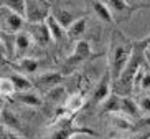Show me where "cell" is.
Segmentation results:
<instances>
[{
  "label": "cell",
  "instance_id": "1",
  "mask_svg": "<svg viewBox=\"0 0 150 139\" xmlns=\"http://www.w3.org/2000/svg\"><path fill=\"white\" fill-rule=\"evenodd\" d=\"M134 50V41H130L122 31L115 30L110 36V46H109V73L112 76V83L120 76L122 70L125 68L130 55Z\"/></svg>",
  "mask_w": 150,
  "mask_h": 139
},
{
  "label": "cell",
  "instance_id": "2",
  "mask_svg": "<svg viewBox=\"0 0 150 139\" xmlns=\"http://www.w3.org/2000/svg\"><path fill=\"white\" fill-rule=\"evenodd\" d=\"M145 45H147V40L144 41H135L134 43V50H132V55L129 58L125 68L122 70L120 76L114 81L120 88L124 90H132V80H134V75L137 73V70L145 63Z\"/></svg>",
  "mask_w": 150,
  "mask_h": 139
},
{
  "label": "cell",
  "instance_id": "3",
  "mask_svg": "<svg viewBox=\"0 0 150 139\" xmlns=\"http://www.w3.org/2000/svg\"><path fill=\"white\" fill-rule=\"evenodd\" d=\"M76 136H97V133L94 129L74 124L69 113L56 118L54 128L51 131V134H50V139H74Z\"/></svg>",
  "mask_w": 150,
  "mask_h": 139
},
{
  "label": "cell",
  "instance_id": "4",
  "mask_svg": "<svg viewBox=\"0 0 150 139\" xmlns=\"http://www.w3.org/2000/svg\"><path fill=\"white\" fill-rule=\"evenodd\" d=\"M50 12H51V5L48 4V0H25L23 18L27 23L45 22Z\"/></svg>",
  "mask_w": 150,
  "mask_h": 139
},
{
  "label": "cell",
  "instance_id": "5",
  "mask_svg": "<svg viewBox=\"0 0 150 139\" xmlns=\"http://www.w3.org/2000/svg\"><path fill=\"white\" fill-rule=\"evenodd\" d=\"M23 25H25L23 15L10 10L5 5L0 7V30H2V33H12L13 35V33L22 30Z\"/></svg>",
  "mask_w": 150,
  "mask_h": 139
},
{
  "label": "cell",
  "instance_id": "6",
  "mask_svg": "<svg viewBox=\"0 0 150 139\" xmlns=\"http://www.w3.org/2000/svg\"><path fill=\"white\" fill-rule=\"evenodd\" d=\"M110 93H112V76H110L109 70H106V73L102 75L101 80L97 81L96 86H94L91 101H93V104H101Z\"/></svg>",
  "mask_w": 150,
  "mask_h": 139
},
{
  "label": "cell",
  "instance_id": "7",
  "mask_svg": "<svg viewBox=\"0 0 150 139\" xmlns=\"http://www.w3.org/2000/svg\"><path fill=\"white\" fill-rule=\"evenodd\" d=\"M93 56V46H91V43L86 40H76L74 41V48H73V53L68 56L66 63L68 65H71V66H74V65H78V63L84 61V60H88Z\"/></svg>",
  "mask_w": 150,
  "mask_h": 139
},
{
  "label": "cell",
  "instance_id": "8",
  "mask_svg": "<svg viewBox=\"0 0 150 139\" xmlns=\"http://www.w3.org/2000/svg\"><path fill=\"white\" fill-rule=\"evenodd\" d=\"M28 33H30L31 40L35 41V43H38L40 46H48L50 43H51V35H50L48 31V27H46V23L45 22H38V23H30V30H28Z\"/></svg>",
  "mask_w": 150,
  "mask_h": 139
},
{
  "label": "cell",
  "instance_id": "9",
  "mask_svg": "<svg viewBox=\"0 0 150 139\" xmlns=\"http://www.w3.org/2000/svg\"><path fill=\"white\" fill-rule=\"evenodd\" d=\"M31 43H33V40H31L30 33H28V30H20L17 31L13 35V48H15V58H22V56H25L27 55V51L31 48Z\"/></svg>",
  "mask_w": 150,
  "mask_h": 139
},
{
  "label": "cell",
  "instance_id": "10",
  "mask_svg": "<svg viewBox=\"0 0 150 139\" xmlns=\"http://www.w3.org/2000/svg\"><path fill=\"white\" fill-rule=\"evenodd\" d=\"M88 2V5L91 7V10H93V14L96 18H99L101 22L104 23H112L114 22V18H112V14H110L109 7H107V4L104 2V0H86Z\"/></svg>",
  "mask_w": 150,
  "mask_h": 139
},
{
  "label": "cell",
  "instance_id": "11",
  "mask_svg": "<svg viewBox=\"0 0 150 139\" xmlns=\"http://www.w3.org/2000/svg\"><path fill=\"white\" fill-rule=\"evenodd\" d=\"M86 28H88V18L86 17H78L73 23H69L66 27V38L71 41L81 40L83 35L86 33Z\"/></svg>",
  "mask_w": 150,
  "mask_h": 139
},
{
  "label": "cell",
  "instance_id": "12",
  "mask_svg": "<svg viewBox=\"0 0 150 139\" xmlns=\"http://www.w3.org/2000/svg\"><path fill=\"white\" fill-rule=\"evenodd\" d=\"M45 23H46V27H48V31L50 35H51V40L54 43H59L66 38V28L63 27L61 23L58 22L56 18L53 17V14L50 12V15L45 18Z\"/></svg>",
  "mask_w": 150,
  "mask_h": 139
},
{
  "label": "cell",
  "instance_id": "13",
  "mask_svg": "<svg viewBox=\"0 0 150 139\" xmlns=\"http://www.w3.org/2000/svg\"><path fill=\"white\" fill-rule=\"evenodd\" d=\"M119 113L125 114L130 119H139L142 116L140 109H139V104H137L135 99L129 98V96H120V106H119Z\"/></svg>",
  "mask_w": 150,
  "mask_h": 139
},
{
  "label": "cell",
  "instance_id": "14",
  "mask_svg": "<svg viewBox=\"0 0 150 139\" xmlns=\"http://www.w3.org/2000/svg\"><path fill=\"white\" fill-rule=\"evenodd\" d=\"M109 7L112 18L115 17H129L132 14V5L129 4L127 0H107L106 2Z\"/></svg>",
  "mask_w": 150,
  "mask_h": 139
},
{
  "label": "cell",
  "instance_id": "15",
  "mask_svg": "<svg viewBox=\"0 0 150 139\" xmlns=\"http://www.w3.org/2000/svg\"><path fill=\"white\" fill-rule=\"evenodd\" d=\"M17 101H18V103H22L23 106H28V108H40L41 104H43V98H41V94L35 93L33 90L17 93Z\"/></svg>",
  "mask_w": 150,
  "mask_h": 139
},
{
  "label": "cell",
  "instance_id": "16",
  "mask_svg": "<svg viewBox=\"0 0 150 139\" xmlns=\"http://www.w3.org/2000/svg\"><path fill=\"white\" fill-rule=\"evenodd\" d=\"M84 103H86V99H84L83 94H81V93H74V94H71V96H66V99H64L63 106H64L66 113L74 114V113H78L81 108H83Z\"/></svg>",
  "mask_w": 150,
  "mask_h": 139
},
{
  "label": "cell",
  "instance_id": "17",
  "mask_svg": "<svg viewBox=\"0 0 150 139\" xmlns=\"http://www.w3.org/2000/svg\"><path fill=\"white\" fill-rule=\"evenodd\" d=\"M110 124L119 131H130L134 128V119L127 118L122 113H110Z\"/></svg>",
  "mask_w": 150,
  "mask_h": 139
},
{
  "label": "cell",
  "instance_id": "18",
  "mask_svg": "<svg viewBox=\"0 0 150 139\" xmlns=\"http://www.w3.org/2000/svg\"><path fill=\"white\" fill-rule=\"evenodd\" d=\"M0 123H2L7 129H12V131H20L22 129L20 119L15 116V113H12L7 108H2V113H0Z\"/></svg>",
  "mask_w": 150,
  "mask_h": 139
},
{
  "label": "cell",
  "instance_id": "19",
  "mask_svg": "<svg viewBox=\"0 0 150 139\" xmlns=\"http://www.w3.org/2000/svg\"><path fill=\"white\" fill-rule=\"evenodd\" d=\"M8 78L12 80V83H13L15 93H22V91L33 90V83H31V81L28 80L23 73H12Z\"/></svg>",
  "mask_w": 150,
  "mask_h": 139
},
{
  "label": "cell",
  "instance_id": "20",
  "mask_svg": "<svg viewBox=\"0 0 150 139\" xmlns=\"http://www.w3.org/2000/svg\"><path fill=\"white\" fill-rule=\"evenodd\" d=\"M51 14H53V17L56 18L64 28L78 18V15H76L74 12H71L69 9H51Z\"/></svg>",
  "mask_w": 150,
  "mask_h": 139
},
{
  "label": "cell",
  "instance_id": "21",
  "mask_svg": "<svg viewBox=\"0 0 150 139\" xmlns=\"http://www.w3.org/2000/svg\"><path fill=\"white\" fill-rule=\"evenodd\" d=\"M61 81H63V73L59 71H45L38 76V83L43 86H48V88L59 85Z\"/></svg>",
  "mask_w": 150,
  "mask_h": 139
},
{
  "label": "cell",
  "instance_id": "22",
  "mask_svg": "<svg viewBox=\"0 0 150 139\" xmlns=\"http://www.w3.org/2000/svg\"><path fill=\"white\" fill-rule=\"evenodd\" d=\"M38 66L40 63L36 58H31V56H22L18 58V68L20 71H23V75H33V73L38 71Z\"/></svg>",
  "mask_w": 150,
  "mask_h": 139
},
{
  "label": "cell",
  "instance_id": "23",
  "mask_svg": "<svg viewBox=\"0 0 150 139\" xmlns=\"http://www.w3.org/2000/svg\"><path fill=\"white\" fill-rule=\"evenodd\" d=\"M102 109L106 113H119V106H120V94L117 93H110L104 101L101 103Z\"/></svg>",
  "mask_w": 150,
  "mask_h": 139
},
{
  "label": "cell",
  "instance_id": "24",
  "mask_svg": "<svg viewBox=\"0 0 150 139\" xmlns=\"http://www.w3.org/2000/svg\"><path fill=\"white\" fill-rule=\"evenodd\" d=\"M46 96H48V99L53 101L54 104H63L68 94H66V90H64L61 85H56V86H51V88H50Z\"/></svg>",
  "mask_w": 150,
  "mask_h": 139
},
{
  "label": "cell",
  "instance_id": "25",
  "mask_svg": "<svg viewBox=\"0 0 150 139\" xmlns=\"http://www.w3.org/2000/svg\"><path fill=\"white\" fill-rule=\"evenodd\" d=\"M15 94V88L13 83L8 76H0V96L2 98H8Z\"/></svg>",
  "mask_w": 150,
  "mask_h": 139
},
{
  "label": "cell",
  "instance_id": "26",
  "mask_svg": "<svg viewBox=\"0 0 150 139\" xmlns=\"http://www.w3.org/2000/svg\"><path fill=\"white\" fill-rule=\"evenodd\" d=\"M4 5L20 15H23L25 12V0H4Z\"/></svg>",
  "mask_w": 150,
  "mask_h": 139
},
{
  "label": "cell",
  "instance_id": "27",
  "mask_svg": "<svg viewBox=\"0 0 150 139\" xmlns=\"http://www.w3.org/2000/svg\"><path fill=\"white\" fill-rule=\"evenodd\" d=\"M147 63V61H145ZM139 90L142 91H149L150 90V68L149 65H147L145 71H144V75H142V80H140V85H139Z\"/></svg>",
  "mask_w": 150,
  "mask_h": 139
},
{
  "label": "cell",
  "instance_id": "28",
  "mask_svg": "<svg viewBox=\"0 0 150 139\" xmlns=\"http://www.w3.org/2000/svg\"><path fill=\"white\" fill-rule=\"evenodd\" d=\"M137 104H139V109L142 114H150V96H140Z\"/></svg>",
  "mask_w": 150,
  "mask_h": 139
},
{
  "label": "cell",
  "instance_id": "29",
  "mask_svg": "<svg viewBox=\"0 0 150 139\" xmlns=\"http://www.w3.org/2000/svg\"><path fill=\"white\" fill-rule=\"evenodd\" d=\"M139 124L144 128H150V114H145L144 118H139Z\"/></svg>",
  "mask_w": 150,
  "mask_h": 139
},
{
  "label": "cell",
  "instance_id": "30",
  "mask_svg": "<svg viewBox=\"0 0 150 139\" xmlns=\"http://www.w3.org/2000/svg\"><path fill=\"white\" fill-rule=\"evenodd\" d=\"M130 139H150V131H149V133H140V134H135V136H132Z\"/></svg>",
  "mask_w": 150,
  "mask_h": 139
},
{
  "label": "cell",
  "instance_id": "31",
  "mask_svg": "<svg viewBox=\"0 0 150 139\" xmlns=\"http://www.w3.org/2000/svg\"><path fill=\"white\" fill-rule=\"evenodd\" d=\"M7 134H8V131L5 128L2 123H0V139H7Z\"/></svg>",
  "mask_w": 150,
  "mask_h": 139
},
{
  "label": "cell",
  "instance_id": "32",
  "mask_svg": "<svg viewBox=\"0 0 150 139\" xmlns=\"http://www.w3.org/2000/svg\"><path fill=\"white\" fill-rule=\"evenodd\" d=\"M7 139H22V136L17 134L15 131H8V134H7Z\"/></svg>",
  "mask_w": 150,
  "mask_h": 139
},
{
  "label": "cell",
  "instance_id": "33",
  "mask_svg": "<svg viewBox=\"0 0 150 139\" xmlns=\"http://www.w3.org/2000/svg\"><path fill=\"white\" fill-rule=\"evenodd\" d=\"M0 56L2 58L7 56V50H5V45H4V41H2V38H0Z\"/></svg>",
  "mask_w": 150,
  "mask_h": 139
},
{
  "label": "cell",
  "instance_id": "34",
  "mask_svg": "<svg viewBox=\"0 0 150 139\" xmlns=\"http://www.w3.org/2000/svg\"><path fill=\"white\" fill-rule=\"evenodd\" d=\"M145 61H147V65H149V68H150V53L145 50Z\"/></svg>",
  "mask_w": 150,
  "mask_h": 139
},
{
  "label": "cell",
  "instance_id": "35",
  "mask_svg": "<svg viewBox=\"0 0 150 139\" xmlns=\"http://www.w3.org/2000/svg\"><path fill=\"white\" fill-rule=\"evenodd\" d=\"M145 50L150 53V38H147V45H145Z\"/></svg>",
  "mask_w": 150,
  "mask_h": 139
},
{
  "label": "cell",
  "instance_id": "36",
  "mask_svg": "<svg viewBox=\"0 0 150 139\" xmlns=\"http://www.w3.org/2000/svg\"><path fill=\"white\" fill-rule=\"evenodd\" d=\"M127 2H129L130 5H134V4H137V2H140V0H127Z\"/></svg>",
  "mask_w": 150,
  "mask_h": 139
},
{
  "label": "cell",
  "instance_id": "37",
  "mask_svg": "<svg viewBox=\"0 0 150 139\" xmlns=\"http://www.w3.org/2000/svg\"><path fill=\"white\" fill-rule=\"evenodd\" d=\"M0 113H2V106H0Z\"/></svg>",
  "mask_w": 150,
  "mask_h": 139
}]
</instances>
